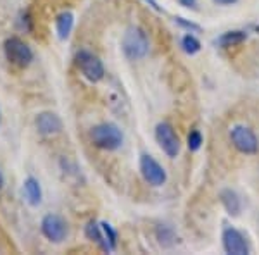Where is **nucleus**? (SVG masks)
Returning <instances> with one entry per match:
<instances>
[{"label": "nucleus", "mask_w": 259, "mask_h": 255, "mask_svg": "<svg viewBox=\"0 0 259 255\" xmlns=\"http://www.w3.org/2000/svg\"><path fill=\"white\" fill-rule=\"evenodd\" d=\"M121 47L123 54L130 61H140L144 59L150 50V40L142 28L139 26H130L123 35L121 40Z\"/></svg>", "instance_id": "f257e3e1"}, {"label": "nucleus", "mask_w": 259, "mask_h": 255, "mask_svg": "<svg viewBox=\"0 0 259 255\" xmlns=\"http://www.w3.org/2000/svg\"><path fill=\"white\" fill-rule=\"evenodd\" d=\"M90 140L97 148L106 150V152H114L123 145L124 136L123 131L114 123H102L92 128Z\"/></svg>", "instance_id": "f03ea898"}, {"label": "nucleus", "mask_w": 259, "mask_h": 255, "mask_svg": "<svg viewBox=\"0 0 259 255\" xmlns=\"http://www.w3.org/2000/svg\"><path fill=\"white\" fill-rule=\"evenodd\" d=\"M4 54H6V59L18 68H28L35 57L30 45L24 43L18 36H11L4 41Z\"/></svg>", "instance_id": "7ed1b4c3"}, {"label": "nucleus", "mask_w": 259, "mask_h": 255, "mask_svg": "<svg viewBox=\"0 0 259 255\" xmlns=\"http://www.w3.org/2000/svg\"><path fill=\"white\" fill-rule=\"evenodd\" d=\"M78 69L81 71L83 78L89 79L90 83H99L106 76V69H104L102 61L99 59L95 54L89 52V50H80L74 57Z\"/></svg>", "instance_id": "20e7f679"}, {"label": "nucleus", "mask_w": 259, "mask_h": 255, "mask_svg": "<svg viewBox=\"0 0 259 255\" xmlns=\"http://www.w3.org/2000/svg\"><path fill=\"white\" fill-rule=\"evenodd\" d=\"M230 140H232L233 147L239 150L240 154H245V156H254L259 150V140L256 133L249 126H244V124L232 126V129H230Z\"/></svg>", "instance_id": "39448f33"}, {"label": "nucleus", "mask_w": 259, "mask_h": 255, "mask_svg": "<svg viewBox=\"0 0 259 255\" xmlns=\"http://www.w3.org/2000/svg\"><path fill=\"white\" fill-rule=\"evenodd\" d=\"M41 233L52 243H62V241L68 238V223H66L64 217H61L59 214H47L41 219Z\"/></svg>", "instance_id": "423d86ee"}, {"label": "nucleus", "mask_w": 259, "mask_h": 255, "mask_svg": "<svg viewBox=\"0 0 259 255\" xmlns=\"http://www.w3.org/2000/svg\"><path fill=\"white\" fill-rule=\"evenodd\" d=\"M140 173L142 178L145 179V183H149L150 186H156V188L162 186L166 183V179H168L166 169L152 156H149V154L140 156Z\"/></svg>", "instance_id": "0eeeda50"}, {"label": "nucleus", "mask_w": 259, "mask_h": 255, "mask_svg": "<svg viewBox=\"0 0 259 255\" xmlns=\"http://www.w3.org/2000/svg\"><path fill=\"white\" fill-rule=\"evenodd\" d=\"M154 135H156V141L159 143V147L162 148V152H164L166 156L171 159H175L180 154V138L177 135V131H175V128L171 126L169 123L162 121V123L157 124Z\"/></svg>", "instance_id": "6e6552de"}, {"label": "nucleus", "mask_w": 259, "mask_h": 255, "mask_svg": "<svg viewBox=\"0 0 259 255\" xmlns=\"http://www.w3.org/2000/svg\"><path fill=\"white\" fill-rule=\"evenodd\" d=\"M221 240H223L225 252L230 255H247L250 252L247 241H245V236L242 235L239 229L232 228V226H228V228L223 229Z\"/></svg>", "instance_id": "1a4fd4ad"}, {"label": "nucleus", "mask_w": 259, "mask_h": 255, "mask_svg": "<svg viewBox=\"0 0 259 255\" xmlns=\"http://www.w3.org/2000/svg\"><path fill=\"white\" fill-rule=\"evenodd\" d=\"M35 126L38 129L40 135L44 136H52L61 133L62 129V119L54 112H40L35 119Z\"/></svg>", "instance_id": "9d476101"}, {"label": "nucleus", "mask_w": 259, "mask_h": 255, "mask_svg": "<svg viewBox=\"0 0 259 255\" xmlns=\"http://www.w3.org/2000/svg\"><path fill=\"white\" fill-rule=\"evenodd\" d=\"M220 202H221V206L225 207V211L228 212V216H232V217L240 216L242 202L235 190H232V188H223V190L220 191Z\"/></svg>", "instance_id": "9b49d317"}, {"label": "nucleus", "mask_w": 259, "mask_h": 255, "mask_svg": "<svg viewBox=\"0 0 259 255\" xmlns=\"http://www.w3.org/2000/svg\"><path fill=\"white\" fill-rule=\"evenodd\" d=\"M23 195L24 200L30 203L31 207H38L41 203V198H44V193H41V186L40 181L33 176H28L23 183Z\"/></svg>", "instance_id": "f8f14e48"}, {"label": "nucleus", "mask_w": 259, "mask_h": 255, "mask_svg": "<svg viewBox=\"0 0 259 255\" xmlns=\"http://www.w3.org/2000/svg\"><path fill=\"white\" fill-rule=\"evenodd\" d=\"M85 236L94 241V243H97V246L102 250V252H106V253L112 252L109 243H107V240H106V236H104L102 226H100L97 221H89V224L85 226Z\"/></svg>", "instance_id": "ddd939ff"}, {"label": "nucleus", "mask_w": 259, "mask_h": 255, "mask_svg": "<svg viewBox=\"0 0 259 255\" xmlns=\"http://www.w3.org/2000/svg\"><path fill=\"white\" fill-rule=\"evenodd\" d=\"M74 28V14L71 11H62L56 18V31L59 40H68Z\"/></svg>", "instance_id": "4468645a"}, {"label": "nucleus", "mask_w": 259, "mask_h": 255, "mask_svg": "<svg viewBox=\"0 0 259 255\" xmlns=\"http://www.w3.org/2000/svg\"><path fill=\"white\" fill-rule=\"evenodd\" d=\"M247 40V33L242 30H232V31H225L223 35L216 40V43L221 48H228V47H237V45L244 43Z\"/></svg>", "instance_id": "2eb2a0df"}, {"label": "nucleus", "mask_w": 259, "mask_h": 255, "mask_svg": "<svg viewBox=\"0 0 259 255\" xmlns=\"http://www.w3.org/2000/svg\"><path fill=\"white\" fill-rule=\"evenodd\" d=\"M156 238H157V241H159V245L164 246V248H169V246H173L177 243V233H175V229L168 224L157 226Z\"/></svg>", "instance_id": "dca6fc26"}, {"label": "nucleus", "mask_w": 259, "mask_h": 255, "mask_svg": "<svg viewBox=\"0 0 259 255\" xmlns=\"http://www.w3.org/2000/svg\"><path fill=\"white\" fill-rule=\"evenodd\" d=\"M182 48L185 54H189V56H195L197 52H200V48H202V45H200L199 38L195 35H185L182 38Z\"/></svg>", "instance_id": "f3484780"}, {"label": "nucleus", "mask_w": 259, "mask_h": 255, "mask_svg": "<svg viewBox=\"0 0 259 255\" xmlns=\"http://www.w3.org/2000/svg\"><path fill=\"white\" fill-rule=\"evenodd\" d=\"M100 226H102V231H104V236H106L107 243H109L111 250L114 252L116 246H118V233H116V229L112 228V226L107 223V221H104V223H100Z\"/></svg>", "instance_id": "a211bd4d"}, {"label": "nucleus", "mask_w": 259, "mask_h": 255, "mask_svg": "<svg viewBox=\"0 0 259 255\" xmlns=\"http://www.w3.org/2000/svg\"><path fill=\"white\" fill-rule=\"evenodd\" d=\"M202 135H200L199 129H192L187 136V147H189L190 152H197V150L202 147Z\"/></svg>", "instance_id": "6ab92c4d"}, {"label": "nucleus", "mask_w": 259, "mask_h": 255, "mask_svg": "<svg viewBox=\"0 0 259 255\" xmlns=\"http://www.w3.org/2000/svg\"><path fill=\"white\" fill-rule=\"evenodd\" d=\"M175 23H177L180 28L187 30L189 33H200V31H202V28H200L199 24L192 23V21L185 19V18H182V16H177V18H175Z\"/></svg>", "instance_id": "aec40b11"}, {"label": "nucleus", "mask_w": 259, "mask_h": 255, "mask_svg": "<svg viewBox=\"0 0 259 255\" xmlns=\"http://www.w3.org/2000/svg\"><path fill=\"white\" fill-rule=\"evenodd\" d=\"M18 24H19V28L23 31H26V33H31L33 31V19H31V16H30V12L28 11H23L19 14V19H18Z\"/></svg>", "instance_id": "412c9836"}, {"label": "nucleus", "mask_w": 259, "mask_h": 255, "mask_svg": "<svg viewBox=\"0 0 259 255\" xmlns=\"http://www.w3.org/2000/svg\"><path fill=\"white\" fill-rule=\"evenodd\" d=\"M180 6L187 7V9H197V0H178Z\"/></svg>", "instance_id": "4be33fe9"}, {"label": "nucleus", "mask_w": 259, "mask_h": 255, "mask_svg": "<svg viewBox=\"0 0 259 255\" xmlns=\"http://www.w3.org/2000/svg\"><path fill=\"white\" fill-rule=\"evenodd\" d=\"M212 2H214L216 6H233V4H237L239 0H212Z\"/></svg>", "instance_id": "5701e85b"}, {"label": "nucleus", "mask_w": 259, "mask_h": 255, "mask_svg": "<svg viewBox=\"0 0 259 255\" xmlns=\"http://www.w3.org/2000/svg\"><path fill=\"white\" fill-rule=\"evenodd\" d=\"M145 2H147V4H150V7H152V9H156L157 12H161V11H162L161 7L157 6V2H156V0H145Z\"/></svg>", "instance_id": "b1692460"}, {"label": "nucleus", "mask_w": 259, "mask_h": 255, "mask_svg": "<svg viewBox=\"0 0 259 255\" xmlns=\"http://www.w3.org/2000/svg\"><path fill=\"white\" fill-rule=\"evenodd\" d=\"M4 183H6V178H4V174H2V171H0V190H2V186H4Z\"/></svg>", "instance_id": "393cba45"}]
</instances>
